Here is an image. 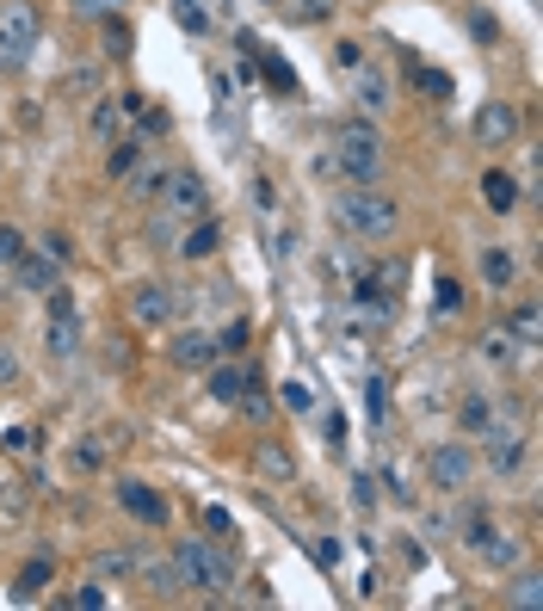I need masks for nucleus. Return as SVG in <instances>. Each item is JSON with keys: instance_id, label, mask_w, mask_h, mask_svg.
Returning a JSON list of instances; mask_svg holds the SVG:
<instances>
[{"instance_id": "473e14b6", "label": "nucleus", "mask_w": 543, "mask_h": 611, "mask_svg": "<svg viewBox=\"0 0 543 611\" xmlns=\"http://www.w3.org/2000/svg\"><path fill=\"white\" fill-rule=\"evenodd\" d=\"M136 161H142V149H136V142H118V149H112V161H105V167H112L118 179H130V173H136Z\"/></svg>"}, {"instance_id": "f03ea898", "label": "nucleus", "mask_w": 543, "mask_h": 611, "mask_svg": "<svg viewBox=\"0 0 543 611\" xmlns=\"http://www.w3.org/2000/svg\"><path fill=\"white\" fill-rule=\"evenodd\" d=\"M173 568H179V587H192L204 599H223L235 587V568H229V556L216 550L210 537H179V544H173Z\"/></svg>"}, {"instance_id": "2f4dec72", "label": "nucleus", "mask_w": 543, "mask_h": 611, "mask_svg": "<svg viewBox=\"0 0 543 611\" xmlns=\"http://www.w3.org/2000/svg\"><path fill=\"white\" fill-rule=\"evenodd\" d=\"M432 309H439V315H463V284H457V278H439V297H432Z\"/></svg>"}, {"instance_id": "a18cd8bd", "label": "nucleus", "mask_w": 543, "mask_h": 611, "mask_svg": "<svg viewBox=\"0 0 543 611\" xmlns=\"http://www.w3.org/2000/svg\"><path fill=\"white\" fill-rule=\"evenodd\" d=\"M75 605H81V611H99V605H105V593H99V587H81V593H75Z\"/></svg>"}, {"instance_id": "6ab92c4d", "label": "nucleus", "mask_w": 543, "mask_h": 611, "mask_svg": "<svg viewBox=\"0 0 543 611\" xmlns=\"http://www.w3.org/2000/svg\"><path fill=\"white\" fill-rule=\"evenodd\" d=\"M130 574H142V581H149L161 599H173V593H179V568H173V562H161V556H136V562H130Z\"/></svg>"}, {"instance_id": "6e6552de", "label": "nucleus", "mask_w": 543, "mask_h": 611, "mask_svg": "<svg viewBox=\"0 0 543 611\" xmlns=\"http://www.w3.org/2000/svg\"><path fill=\"white\" fill-rule=\"evenodd\" d=\"M167 358L179 371H210L216 358H223V340H216L210 328H186V334H173V346H167Z\"/></svg>"}, {"instance_id": "a211bd4d", "label": "nucleus", "mask_w": 543, "mask_h": 611, "mask_svg": "<svg viewBox=\"0 0 543 611\" xmlns=\"http://www.w3.org/2000/svg\"><path fill=\"white\" fill-rule=\"evenodd\" d=\"M247 377H253L247 365H223V358H216V365L204 371V383H210V395H216V402H235V395L247 389Z\"/></svg>"}, {"instance_id": "f704fd0d", "label": "nucleus", "mask_w": 543, "mask_h": 611, "mask_svg": "<svg viewBox=\"0 0 543 611\" xmlns=\"http://www.w3.org/2000/svg\"><path fill=\"white\" fill-rule=\"evenodd\" d=\"M38 254H50L56 266H68V260H75V247H68V235H56V229H50V235L38 241Z\"/></svg>"}, {"instance_id": "c756f323", "label": "nucleus", "mask_w": 543, "mask_h": 611, "mask_svg": "<svg viewBox=\"0 0 543 611\" xmlns=\"http://www.w3.org/2000/svg\"><path fill=\"white\" fill-rule=\"evenodd\" d=\"M130 186H136V198H161V192H167V167H142V173H130Z\"/></svg>"}, {"instance_id": "c9c22d12", "label": "nucleus", "mask_w": 543, "mask_h": 611, "mask_svg": "<svg viewBox=\"0 0 543 611\" xmlns=\"http://www.w3.org/2000/svg\"><path fill=\"white\" fill-rule=\"evenodd\" d=\"M75 13L81 19H112V13H124V0H75Z\"/></svg>"}, {"instance_id": "4468645a", "label": "nucleus", "mask_w": 543, "mask_h": 611, "mask_svg": "<svg viewBox=\"0 0 543 611\" xmlns=\"http://www.w3.org/2000/svg\"><path fill=\"white\" fill-rule=\"evenodd\" d=\"M216 247H223V223H216V217H198L192 229H186V241H179V260H210L216 254Z\"/></svg>"}, {"instance_id": "ddd939ff", "label": "nucleus", "mask_w": 543, "mask_h": 611, "mask_svg": "<svg viewBox=\"0 0 543 611\" xmlns=\"http://www.w3.org/2000/svg\"><path fill=\"white\" fill-rule=\"evenodd\" d=\"M204 192L210 186H204L198 173H167V192L161 198H167V210H179V217H204Z\"/></svg>"}, {"instance_id": "c85d7f7f", "label": "nucleus", "mask_w": 543, "mask_h": 611, "mask_svg": "<svg viewBox=\"0 0 543 611\" xmlns=\"http://www.w3.org/2000/svg\"><path fill=\"white\" fill-rule=\"evenodd\" d=\"M130 550H105V556H93V574H105V581H124V574H130Z\"/></svg>"}, {"instance_id": "4c0bfd02", "label": "nucleus", "mask_w": 543, "mask_h": 611, "mask_svg": "<svg viewBox=\"0 0 543 611\" xmlns=\"http://www.w3.org/2000/svg\"><path fill=\"white\" fill-rule=\"evenodd\" d=\"M105 25V38H112V56H130V31H124V19L112 13V19H99Z\"/></svg>"}, {"instance_id": "412c9836", "label": "nucleus", "mask_w": 543, "mask_h": 611, "mask_svg": "<svg viewBox=\"0 0 543 611\" xmlns=\"http://www.w3.org/2000/svg\"><path fill=\"white\" fill-rule=\"evenodd\" d=\"M543 334V321H537V303H519L513 315H506V340H519V346H537Z\"/></svg>"}, {"instance_id": "37998d69", "label": "nucleus", "mask_w": 543, "mask_h": 611, "mask_svg": "<svg viewBox=\"0 0 543 611\" xmlns=\"http://www.w3.org/2000/svg\"><path fill=\"white\" fill-rule=\"evenodd\" d=\"M204 525H210V531H216V537H229V531H235V519H229V513H223V507H204Z\"/></svg>"}, {"instance_id": "dca6fc26", "label": "nucleus", "mask_w": 543, "mask_h": 611, "mask_svg": "<svg viewBox=\"0 0 543 611\" xmlns=\"http://www.w3.org/2000/svg\"><path fill=\"white\" fill-rule=\"evenodd\" d=\"M482 204L494 210V217H506V210H519V179L513 173H482Z\"/></svg>"}, {"instance_id": "7c9ffc66", "label": "nucleus", "mask_w": 543, "mask_h": 611, "mask_svg": "<svg viewBox=\"0 0 543 611\" xmlns=\"http://www.w3.org/2000/svg\"><path fill=\"white\" fill-rule=\"evenodd\" d=\"M284 389V408H291V414H309L315 408V389L303 383V377H291V383H278Z\"/></svg>"}, {"instance_id": "20e7f679", "label": "nucleus", "mask_w": 543, "mask_h": 611, "mask_svg": "<svg viewBox=\"0 0 543 611\" xmlns=\"http://www.w3.org/2000/svg\"><path fill=\"white\" fill-rule=\"evenodd\" d=\"M476 470H482V457L469 451L463 439H445V445L426 451V482L439 488V494H463L469 482H476Z\"/></svg>"}, {"instance_id": "72a5a7b5", "label": "nucleus", "mask_w": 543, "mask_h": 611, "mask_svg": "<svg viewBox=\"0 0 543 611\" xmlns=\"http://www.w3.org/2000/svg\"><path fill=\"white\" fill-rule=\"evenodd\" d=\"M19 254H25V235H19L13 223H0V266H13Z\"/></svg>"}, {"instance_id": "f8f14e48", "label": "nucleus", "mask_w": 543, "mask_h": 611, "mask_svg": "<svg viewBox=\"0 0 543 611\" xmlns=\"http://www.w3.org/2000/svg\"><path fill=\"white\" fill-rule=\"evenodd\" d=\"M13 284H19L25 297H50L56 291V260L50 254H19L13 260Z\"/></svg>"}, {"instance_id": "c03bdc74", "label": "nucleus", "mask_w": 543, "mask_h": 611, "mask_svg": "<svg viewBox=\"0 0 543 611\" xmlns=\"http://www.w3.org/2000/svg\"><path fill=\"white\" fill-rule=\"evenodd\" d=\"M488 358H500V365H506V358H513V340H506V334H488Z\"/></svg>"}, {"instance_id": "bb28decb", "label": "nucleus", "mask_w": 543, "mask_h": 611, "mask_svg": "<svg viewBox=\"0 0 543 611\" xmlns=\"http://www.w3.org/2000/svg\"><path fill=\"white\" fill-rule=\"evenodd\" d=\"M457 420H463V433H482V426L494 420V408H488V395H469V402L457 408Z\"/></svg>"}, {"instance_id": "9b49d317", "label": "nucleus", "mask_w": 543, "mask_h": 611, "mask_svg": "<svg viewBox=\"0 0 543 611\" xmlns=\"http://www.w3.org/2000/svg\"><path fill=\"white\" fill-rule=\"evenodd\" d=\"M519 136V105L513 99H488L476 112V142H488V149H506V142Z\"/></svg>"}, {"instance_id": "79ce46f5", "label": "nucleus", "mask_w": 543, "mask_h": 611, "mask_svg": "<svg viewBox=\"0 0 543 611\" xmlns=\"http://www.w3.org/2000/svg\"><path fill=\"white\" fill-rule=\"evenodd\" d=\"M216 340H223V352H241V346H247V321H229Z\"/></svg>"}, {"instance_id": "2eb2a0df", "label": "nucleus", "mask_w": 543, "mask_h": 611, "mask_svg": "<svg viewBox=\"0 0 543 611\" xmlns=\"http://www.w3.org/2000/svg\"><path fill=\"white\" fill-rule=\"evenodd\" d=\"M476 556H482L488 568H500V574H513V568L525 562V544H519V537H506V531H488L482 544H476Z\"/></svg>"}, {"instance_id": "f257e3e1", "label": "nucleus", "mask_w": 543, "mask_h": 611, "mask_svg": "<svg viewBox=\"0 0 543 611\" xmlns=\"http://www.w3.org/2000/svg\"><path fill=\"white\" fill-rule=\"evenodd\" d=\"M334 217H340V229H352V241H389L402 229V204L377 186H346L334 198Z\"/></svg>"}, {"instance_id": "393cba45", "label": "nucleus", "mask_w": 543, "mask_h": 611, "mask_svg": "<svg viewBox=\"0 0 543 611\" xmlns=\"http://www.w3.org/2000/svg\"><path fill=\"white\" fill-rule=\"evenodd\" d=\"M50 574H56V568H50L44 556H38V562H25V574H19V599H38V593L50 587Z\"/></svg>"}, {"instance_id": "cd10ccee", "label": "nucleus", "mask_w": 543, "mask_h": 611, "mask_svg": "<svg viewBox=\"0 0 543 611\" xmlns=\"http://www.w3.org/2000/svg\"><path fill=\"white\" fill-rule=\"evenodd\" d=\"M173 19H179V25H186V31H192V38H204V31H210V13L198 7V0H173Z\"/></svg>"}, {"instance_id": "f3484780", "label": "nucleus", "mask_w": 543, "mask_h": 611, "mask_svg": "<svg viewBox=\"0 0 543 611\" xmlns=\"http://www.w3.org/2000/svg\"><path fill=\"white\" fill-rule=\"evenodd\" d=\"M352 75H358V105H365V112L377 118V112H389V75H383V68H352Z\"/></svg>"}, {"instance_id": "e433bc0d", "label": "nucleus", "mask_w": 543, "mask_h": 611, "mask_svg": "<svg viewBox=\"0 0 543 611\" xmlns=\"http://www.w3.org/2000/svg\"><path fill=\"white\" fill-rule=\"evenodd\" d=\"M414 81H420L432 99H445V93H451V75H439V68H414Z\"/></svg>"}, {"instance_id": "b1692460", "label": "nucleus", "mask_w": 543, "mask_h": 611, "mask_svg": "<svg viewBox=\"0 0 543 611\" xmlns=\"http://www.w3.org/2000/svg\"><path fill=\"white\" fill-rule=\"evenodd\" d=\"M99 87H105V75H99V68H75V75L62 81V99H93Z\"/></svg>"}, {"instance_id": "a19ab883", "label": "nucleus", "mask_w": 543, "mask_h": 611, "mask_svg": "<svg viewBox=\"0 0 543 611\" xmlns=\"http://www.w3.org/2000/svg\"><path fill=\"white\" fill-rule=\"evenodd\" d=\"M334 62H340V68H365V44H352V38H346V44L334 50Z\"/></svg>"}, {"instance_id": "5701e85b", "label": "nucleus", "mask_w": 543, "mask_h": 611, "mask_svg": "<svg viewBox=\"0 0 543 611\" xmlns=\"http://www.w3.org/2000/svg\"><path fill=\"white\" fill-rule=\"evenodd\" d=\"M87 130H93L99 142H118V105H112V99H99L93 112H87Z\"/></svg>"}, {"instance_id": "0eeeda50", "label": "nucleus", "mask_w": 543, "mask_h": 611, "mask_svg": "<svg viewBox=\"0 0 543 611\" xmlns=\"http://www.w3.org/2000/svg\"><path fill=\"white\" fill-rule=\"evenodd\" d=\"M476 439H482V463H488L494 476H513L519 463H525V439L513 433V426H500V420H488V426H482Z\"/></svg>"}, {"instance_id": "58836bf2", "label": "nucleus", "mask_w": 543, "mask_h": 611, "mask_svg": "<svg viewBox=\"0 0 543 611\" xmlns=\"http://www.w3.org/2000/svg\"><path fill=\"white\" fill-rule=\"evenodd\" d=\"M136 124H142V136H167V112H161V105H155V112H149V105H142V112H136Z\"/></svg>"}, {"instance_id": "9d476101", "label": "nucleus", "mask_w": 543, "mask_h": 611, "mask_svg": "<svg viewBox=\"0 0 543 611\" xmlns=\"http://www.w3.org/2000/svg\"><path fill=\"white\" fill-rule=\"evenodd\" d=\"M130 315H136V328H167V321H173V284L142 278L130 291Z\"/></svg>"}, {"instance_id": "1a4fd4ad", "label": "nucleus", "mask_w": 543, "mask_h": 611, "mask_svg": "<svg viewBox=\"0 0 543 611\" xmlns=\"http://www.w3.org/2000/svg\"><path fill=\"white\" fill-rule=\"evenodd\" d=\"M118 507H124L136 525H149V531H155V525H167V494H161V488H149V482H136V476H124V482H118Z\"/></svg>"}, {"instance_id": "a878e982", "label": "nucleus", "mask_w": 543, "mask_h": 611, "mask_svg": "<svg viewBox=\"0 0 543 611\" xmlns=\"http://www.w3.org/2000/svg\"><path fill=\"white\" fill-rule=\"evenodd\" d=\"M260 470H266L272 482H291V451H284V445H272V439H266V445H260Z\"/></svg>"}, {"instance_id": "4be33fe9", "label": "nucleus", "mask_w": 543, "mask_h": 611, "mask_svg": "<svg viewBox=\"0 0 543 611\" xmlns=\"http://www.w3.org/2000/svg\"><path fill=\"white\" fill-rule=\"evenodd\" d=\"M506 605H519V611H531V605H543V574H513V587H506Z\"/></svg>"}, {"instance_id": "423d86ee", "label": "nucleus", "mask_w": 543, "mask_h": 611, "mask_svg": "<svg viewBox=\"0 0 543 611\" xmlns=\"http://www.w3.org/2000/svg\"><path fill=\"white\" fill-rule=\"evenodd\" d=\"M44 346H50L56 358H75V352H81V315H75V303H68L62 284L50 291V328H44Z\"/></svg>"}, {"instance_id": "aec40b11", "label": "nucleus", "mask_w": 543, "mask_h": 611, "mask_svg": "<svg viewBox=\"0 0 543 611\" xmlns=\"http://www.w3.org/2000/svg\"><path fill=\"white\" fill-rule=\"evenodd\" d=\"M513 278H519V260L506 254V247H482V284L488 291H506Z\"/></svg>"}, {"instance_id": "ea45409f", "label": "nucleus", "mask_w": 543, "mask_h": 611, "mask_svg": "<svg viewBox=\"0 0 543 611\" xmlns=\"http://www.w3.org/2000/svg\"><path fill=\"white\" fill-rule=\"evenodd\" d=\"M13 383H19V352L0 340V389H13Z\"/></svg>"}, {"instance_id": "7ed1b4c3", "label": "nucleus", "mask_w": 543, "mask_h": 611, "mask_svg": "<svg viewBox=\"0 0 543 611\" xmlns=\"http://www.w3.org/2000/svg\"><path fill=\"white\" fill-rule=\"evenodd\" d=\"M328 167H340L346 186H377V173H383V136H377V124L346 118L340 136H334V161Z\"/></svg>"}, {"instance_id": "39448f33", "label": "nucleus", "mask_w": 543, "mask_h": 611, "mask_svg": "<svg viewBox=\"0 0 543 611\" xmlns=\"http://www.w3.org/2000/svg\"><path fill=\"white\" fill-rule=\"evenodd\" d=\"M38 38H44L38 7H31V0H7V7H0V62H25L38 50Z\"/></svg>"}]
</instances>
